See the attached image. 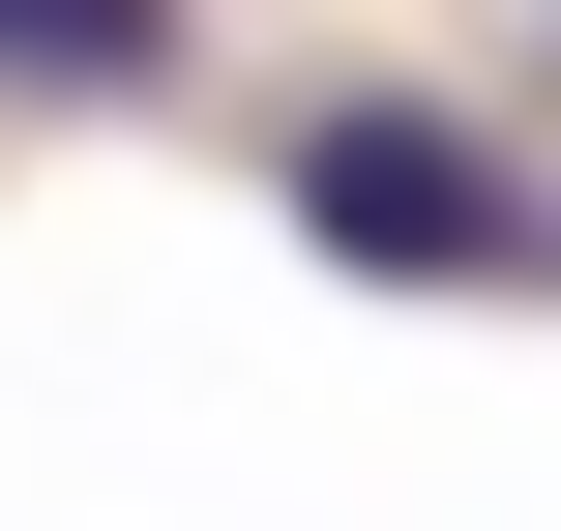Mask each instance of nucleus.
<instances>
[{"instance_id": "obj_1", "label": "nucleus", "mask_w": 561, "mask_h": 531, "mask_svg": "<svg viewBox=\"0 0 561 531\" xmlns=\"http://www.w3.org/2000/svg\"><path fill=\"white\" fill-rule=\"evenodd\" d=\"M296 236H325V266H385V296H503V266H533L503 148H473V118H414V89L296 118Z\"/></svg>"}, {"instance_id": "obj_2", "label": "nucleus", "mask_w": 561, "mask_h": 531, "mask_svg": "<svg viewBox=\"0 0 561 531\" xmlns=\"http://www.w3.org/2000/svg\"><path fill=\"white\" fill-rule=\"evenodd\" d=\"M178 0H0V89H148Z\"/></svg>"}]
</instances>
